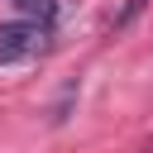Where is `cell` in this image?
<instances>
[{"mask_svg":"<svg viewBox=\"0 0 153 153\" xmlns=\"http://www.w3.org/2000/svg\"><path fill=\"white\" fill-rule=\"evenodd\" d=\"M43 48H48V24H38V19H10V24H0V67L29 62Z\"/></svg>","mask_w":153,"mask_h":153,"instance_id":"1","label":"cell"},{"mask_svg":"<svg viewBox=\"0 0 153 153\" xmlns=\"http://www.w3.org/2000/svg\"><path fill=\"white\" fill-rule=\"evenodd\" d=\"M19 10H24V19H38V24H48L53 29V19H57V5L53 0H14Z\"/></svg>","mask_w":153,"mask_h":153,"instance_id":"2","label":"cell"},{"mask_svg":"<svg viewBox=\"0 0 153 153\" xmlns=\"http://www.w3.org/2000/svg\"><path fill=\"white\" fill-rule=\"evenodd\" d=\"M143 5H148V0H124V10H120V14H115V24H120V29H124V24H134V19H139V10H143Z\"/></svg>","mask_w":153,"mask_h":153,"instance_id":"3","label":"cell"},{"mask_svg":"<svg viewBox=\"0 0 153 153\" xmlns=\"http://www.w3.org/2000/svg\"><path fill=\"white\" fill-rule=\"evenodd\" d=\"M148 153H153V139H148Z\"/></svg>","mask_w":153,"mask_h":153,"instance_id":"4","label":"cell"}]
</instances>
